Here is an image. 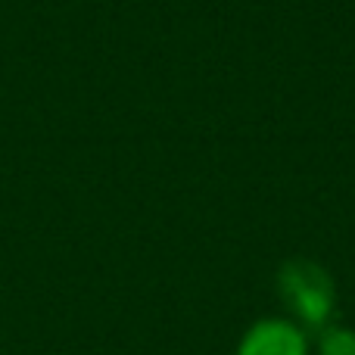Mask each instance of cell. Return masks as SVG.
Returning <instances> with one entry per match:
<instances>
[{
  "mask_svg": "<svg viewBox=\"0 0 355 355\" xmlns=\"http://www.w3.org/2000/svg\"><path fill=\"white\" fill-rule=\"evenodd\" d=\"M237 355H309L306 334L287 321H259L240 340Z\"/></svg>",
  "mask_w": 355,
  "mask_h": 355,
  "instance_id": "7a4b0ae2",
  "label": "cell"
},
{
  "mask_svg": "<svg viewBox=\"0 0 355 355\" xmlns=\"http://www.w3.org/2000/svg\"><path fill=\"white\" fill-rule=\"evenodd\" d=\"M277 290H281L284 302L293 309V315L306 327L324 331L334 318V302H337V290L334 281L321 265L306 262V259H293L281 268L277 275Z\"/></svg>",
  "mask_w": 355,
  "mask_h": 355,
  "instance_id": "6da1fadb",
  "label": "cell"
},
{
  "mask_svg": "<svg viewBox=\"0 0 355 355\" xmlns=\"http://www.w3.org/2000/svg\"><path fill=\"white\" fill-rule=\"evenodd\" d=\"M321 355H355V331H346V327L327 324L321 331V343H318Z\"/></svg>",
  "mask_w": 355,
  "mask_h": 355,
  "instance_id": "3957f363",
  "label": "cell"
}]
</instances>
